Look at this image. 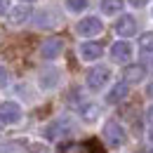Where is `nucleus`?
I'll return each instance as SVG.
<instances>
[{"instance_id": "7", "label": "nucleus", "mask_w": 153, "mask_h": 153, "mask_svg": "<svg viewBox=\"0 0 153 153\" xmlns=\"http://www.w3.org/2000/svg\"><path fill=\"white\" fill-rule=\"evenodd\" d=\"M59 80H61V73H59V68L54 66H47V68H42L38 76V85L40 90H54L59 85Z\"/></svg>"}, {"instance_id": "23", "label": "nucleus", "mask_w": 153, "mask_h": 153, "mask_svg": "<svg viewBox=\"0 0 153 153\" xmlns=\"http://www.w3.org/2000/svg\"><path fill=\"white\" fill-rule=\"evenodd\" d=\"M146 118H149V123L153 125V104L149 106V111H146Z\"/></svg>"}, {"instance_id": "18", "label": "nucleus", "mask_w": 153, "mask_h": 153, "mask_svg": "<svg viewBox=\"0 0 153 153\" xmlns=\"http://www.w3.org/2000/svg\"><path fill=\"white\" fill-rule=\"evenodd\" d=\"M139 52H141V54H151L153 52V31L144 33V36L139 38Z\"/></svg>"}, {"instance_id": "16", "label": "nucleus", "mask_w": 153, "mask_h": 153, "mask_svg": "<svg viewBox=\"0 0 153 153\" xmlns=\"http://www.w3.org/2000/svg\"><path fill=\"white\" fill-rule=\"evenodd\" d=\"M31 12H33V10H31L26 2H21V5H17V7L10 10L7 21H10V24H24L26 19H31Z\"/></svg>"}, {"instance_id": "8", "label": "nucleus", "mask_w": 153, "mask_h": 153, "mask_svg": "<svg viewBox=\"0 0 153 153\" xmlns=\"http://www.w3.org/2000/svg\"><path fill=\"white\" fill-rule=\"evenodd\" d=\"M78 52H80V59H82V61H97V59L104 54V47H101V42H97V40H85V42L78 47Z\"/></svg>"}, {"instance_id": "15", "label": "nucleus", "mask_w": 153, "mask_h": 153, "mask_svg": "<svg viewBox=\"0 0 153 153\" xmlns=\"http://www.w3.org/2000/svg\"><path fill=\"white\" fill-rule=\"evenodd\" d=\"M78 113H80V118H82V120L94 123L97 118H99V113H101V108L97 106L94 101H80V104H78Z\"/></svg>"}, {"instance_id": "20", "label": "nucleus", "mask_w": 153, "mask_h": 153, "mask_svg": "<svg viewBox=\"0 0 153 153\" xmlns=\"http://www.w3.org/2000/svg\"><path fill=\"white\" fill-rule=\"evenodd\" d=\"M10 80H12L10 71H7L5 66H0V87H7V85H10Z\"/></svg>"}, {"instance_id": "14", "label": "nucleus", "mask_w": 153, "mask_h": 153, "mask_svg": "<svg viewBox=\"0 0 153 153\" xmlns=\"http://www.w3.org/2000/svg\"><path fill=\"white\" fill-rule=\"evenodd\" d=\"M127 92H130V85L123 80V82H115L113 87L106 92V104H120L125 97H127Z\"/></svg>"}, {"instance_id": "2", "label": "nucleus", "mask_w": 153, "mask_h": 153, "mask_svg": "<svg viewBox=\"0 0 153 153\" xmlns=\"http://www.w3.org/2000/svg\"><path fill=\"white\" fill-rule=\"evenodd\" d=\"M71 132H73V123H71L68 118H57V120H52V123L45 127V137H47L50 141L64 139V137H68Z\"/></svg>"}, {"instance_id": "1", "label": "nucleus", "mask_w": 153, "mask_h": 153, "mask_svg": "<svg viewBox=\"0 0 153 153\" xmlns=\"http://www.w3.org/2000/svg\"><path fill=\"white\" fill-rule=\"evenodd\" d=\"M125 139H127L125 127H123L118 120H106V125H104V141H106L111 149H118V146L125 144Z\"/></svg>"}, {"instance_id": "6", "label": "nucleus", "mask_w": 153, "mask_h": 153, "mask_svg": "<svg viewBox=\"0 0 153 153\" xmlns=\"http://www.w3.org/2000/svg\"><path fill=\"white\" fill-rule=\"evenodd\" d=\"M101 28H104V24H101V19H99V17H85V19L76 26V31L82 36V38L99 36V33H101Z\"/></svg>"}, {"instance_id": "4", "label": "nucleus", "mask_w": 153, "mask_h": 153, "mask_svg": "<svg viewBox=\"0 0 153 153\" xmlns=\"http://www.w3.org/2000/svg\"><path fill=\"white\" fill-rule=\"evenodd\" d=\"M21 120V106L17 101H2L0 104V123L2 125H17Z\"/></svg>"}, {"instance_id": "17", "label": "nucleus", "mask_w": 153, "mask_h": 153, "mask_svg": "<svg viewBox=\"0 0 153 153\" xmlns=\"http://www.w3.org/2000/svg\"><path fill=\"white\" fill-rule=\"evenodd\" d=\"M123 5H125V0H101V12L106 17H113L123 10Z\"/></svg>"}, {"instance_id": "21", "label": "nucleus", "mask_w": 153, "mask_h": 153, "mask_svg": "<svg viewBox=\"0 0 153 153\" xmlns=\"http://www.w3.org/2000/svg\"><path fill=\"white\" fill-rule=\"evenodd\" d=\"M10 10H12V2L10 0H0V17H7Z\"/></svg>"}, {"instance_id": "12", "label": "nucleus", "mask_w": 153, "mask_h": 153, "mask_svg": "<svg viewBox=\"0 0 153 153\" xmlns=\"http://www.w3.org/2000/svg\"><path fill=\"white\" fill-rule=\"evenodd\" d=\"M144 78H146V66H144V64H130V66L125 68V73H123V80H125L127 85L144 82Z\"/></svg>"}, {"instance_id": "19", "label": "nucleus", "mask_w": 153, "mask_h": 153, "mask_svg": "<svg viewBox=\"0 0 153 153\" xmlns=\"http://www.w3.org/2000/svg\"><path fill=\"white\" fill-rule=\"evenodd\" d=\"M66 10L68 12H82V10H87V0H66Z\"/></svg>"}, {"instance_id": "5", "label": "nucleus", "mask_w": 153, "mask_h": 153, "mask_svg": "<svg viewBox=\"0 0 153 153\" xmlns=\"http://www.w3.org/2000/svg\"><path fill=\"white\" fill-rule=\"evenodd\" d=\"M132 54H134V50L127 40H118V42L111 45V59H113L115 64H130Z\"/></svg>"}, {"instance_id": "24", "label": "nucleus", "mask_w": 153, "mask_h": 153, "mask_svg": "<svg viewBox=\"0 0 153 153\" xmlns=\"http://www.w3.org/2000/svg\"><path fill=\"white\" fill-rule=\"evenodd\" d=\"M146 92H149V94L153 97V82H151V85H149V90H146Z\"/></svg>"}, {"instance_id": "11", "label": "nucleus", "mask_w": 153, "mask_h": 153, "mask_svg": "<svg viewBox=\"0 0 153 153\" xmlns=\"http://www.w3.org/2000/svg\"><path fill=\"white\" fill-rule=\"evenodd\" d=\"M57 24H59V14L47 10V7L33 14V26H38V28H54Z\"/></svg>"}, {"instance_id": "22", "label": "nucleus", "mask_w": 153, "mask_h": 153, "mask_svg": "<svg viewBox=\"0 0 153 153\" xmlns=\"http://www.w3.org/2000/svg\"><path fill=\"white\" fill-rule=\"evenodd\" d=\"M146 2H149V0H130V5H132V7H144Z\"/></svg>"}, {"instance_id": "10", "label": "nucleus", "mask_w": 153, "mask_h": 153, "mask_svg": "<svg viewBox=\"0 0 153 153\" xmlns=\"http://www.w3.org/2000/svg\"><path fill=\"white\" fill-rule=\"evenodd\" d=\"M61 52H64V40L61 38H50V40H45L42 47H40V57L47 59V61L57 59Z\"/></svg>"}, {"instance_id": "3", "label": "nucleus", "mask_w": 153, "mask_h": 153, "mask_svg": "<svg viewBox=\"0 0 153 153\" xmlns=\"http://www.w3.org/2000/svg\"><path fill=\"white\" fill-rule=\"evenodd\" d=\"M111 80V68L108 66H94L90 73H87V87L92 92H99L106 87V82Z\"/></svg>"}, {"instance_id": "26", "label": "nucleus", "mask_w": 153, "mask_h": 153, "mask_svg": "<svg viewBox=\"0 0 153 153\" xmlns=\"http://www.w3.org/2000/svg\"><path fill=\"white\" fill-rule=\"evenodd\" d=\"M21 2H26V5H31V2H36V0H21Z\"/></svg>"}, {"instance_id": "9", "label": "nucleus", "mask_w": 153, "mask_h": 153, "mask_svg": "<svg viewBox=\"0 0 153 153\" xmlns=\"http://www.w3.org/2000/svg\"><path fill=\"white\" fill-rule=\"evenodd\" d=\"M115 33L125 40L132 38L134 33H137V19H134L132 14H123L120 19L115 21Z\"/></svg>"}, {"instance_id": "25", "label": "nucleus", "mask_w": 153, "mask_h": 153, "mask_svg": "<svg viewBox=\"0 0 153 153\" xmlns=\"http://www.w3.org/2000/svg\"><path fill=\"white\" fill-rule=\"evenodd\" d=\"M149 141H151V144H153V130H151V132H149Z\"/></svg>"}, {"instance_id": "13", "label": "nucleus", "mask_w": 153, "mask_h": 153, "mask_svg": "<svg viewBox=\"0 0 153 153\" xmlns=\"http://www.w3.org/2000/svg\"><path fill=\"white\" fill-rule=\"evenodd\" d=\"M61 153H104V149L99 146L97 139H90V141H82V144H68V146H64Z\"/></svg>"}]
</instances>
